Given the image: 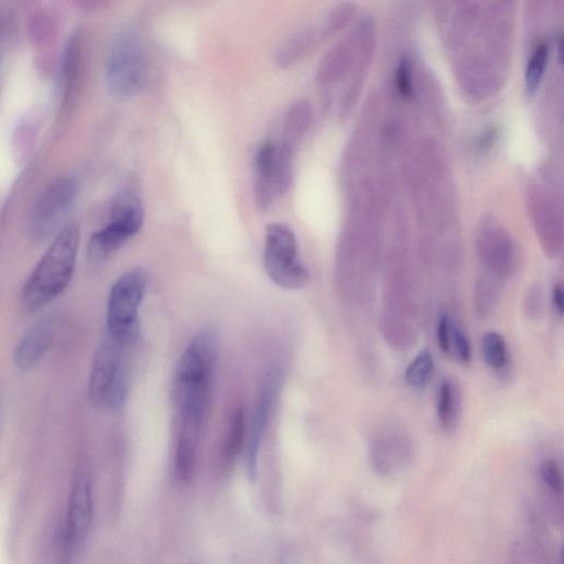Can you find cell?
I'll return each instance as SVG.
<instances>
[{
  "mask_svg": "<svg viewBox=\"0 0 564 564\" xmlns=\"http://www.w3.org/2000/svg\"><path fill=\"white\" fill-rule=\"evenodd\" d=\"M485 363L493 371L502 372L508 366L509 353L505 339L500 333L487 332L481 342Z\"/></svg>",
  "mask_w": 564,
  "mask_h": 564,
  "instance_id": "ac0fdd59",
  "label": "cell"
},
{
  "mask_svg": "<svg viewBox=\"0 0 564 564\" xmlns=\"http://www.w3.org/2000/svg\"><path fill=\"white\" fill-rule=\"evenodd\" d=\"M111 212V220L123 222L138 232L143 227L144 203L135 189L128 188L119 192L112 203Z\"/></svg>",
  "mask_w": 564,
  "mask_h": 564,
  "instance_id": "4fadbf2b",
  "label": "cell"
},
{
  "mask_svg": "<svg viewBox=\"0 0 564 564\" xmlns=\"http://www.w3.org/2000/svg\"><path fill=\"white\" fill-rule=\"evenodd\" d=\"M54 330L50 322H41L28 331L16 347L14 360L20 370L36 367L49 351Z\"/></svg>",
  "mask_w": 564,
  "mask_h": 564,
  "instance_id": "30bf717a",
  "label": "cell"
},
{
  "mask_svg": "<svg viewBox=\"0 0 564 564\" xmlns=\"http://www.w3.org/2000/svg\"><path fill=\"white\" fill-rule=\"evenodd\" d=\"M264 265L268 277L284 289L303 288L310 279L299 259L297 238L284 224L267 226Z\"/></svg>",
  "mask_w": 564,
  "mask_h": 564,
  "instance_id": "5b68a950",
  "label": "cell"
},
{
  "mask_svg": "<svg viewBox=\"0 0 564 564\" xmlns=\"http://www.w3.org/2000/svg\"><path fill=\"white\" fill-rule=\"evenodd\" d=\"M277 384L276 374L270 373L260 388L257 399L246 451V469L252 481H255L257 477L259 448L267 429L271 408H273Z\"/></svg>",
  "mask_w": 564,
  "mask_h": 564,
  "instance_id": "ba28073f",
  "label": "cell"
},
{
  "mask_svg": "<svg viewBox=\"0 0 564 564\" xmlns=\"http://www.w3.org/2000/svg\"><path fill=\"white\" fill-rule=\"evenodd\" d=\"M138 231L129 225L111 220V223L92 235L88 254L93 263L105 262L113 256Z\"/></svg>",
  "mask_w": 564,
  "mask_h": 564,
  "instance_id": "8fae6325",
  "label": "cell"
},
{
  "mask_svg": "<svg viewBox=\"0 0 564 564\" xmlns=\"http://www.w3.org/2000/svg\"><path fill=\"white\" fill-rule=\"evenodd\" d=\"M311 122V107L301 101L292 105L285 117L280 143L294 149L298 141L306 134Z\"/></svg>",
  "mask_w": 564,
  "mask_h": 564,
  "instance_id": "9a60e30c",
  "label": "cell"
},
{
  "mask_svg": "<svg viewBox=\"0 0 564 564\" xmlns=\"http://www.w3.org/2000/svg\"><path fill=\"white\" fill-rule=\"evenodd\" d=\"M245 417L242 409H237L230 420L229 430L225 437L221 461L224 468H230L242 452L245 441Z\"/></svg>",
  "mask_w": 564,
  "mask_h": 564,
  "instance_id": "e0dca14e",
  "label": "cell"
},
{
  "mask_svg": "<svg viewBox=\"0 0 564 564\" xmlns=\"http://www.w3.org/2000/svg\"><path fill=\"white\" fill-rule=\"evenodd\" d=\"M547 59L548 47L545 43H541L533 52V56H531L527 65L526 86L528 92L533 93L537 90L546 69Z\"/></svg>",
  "mask_w": 564,
  "mask_h": 564,
  "instance_id": "44dd1931",
  "label": "cell"
},
{
  "mask_svg": "<svg viewBox=\"0 0 564 564\" xmlns=\"http://www.w3.org/2000/svg\"><path fill=\"white\" fill-rule=\"evenodd\" d=\"M292 157L294 149L282 143L276 145L275 182L279 197L288 192L291 186Z\"/></svg>",
  "mask_w": 564,
  "mask_h": 564,
  "instance_id": "ffe728a7",
  "label": "cell"
},
{
  "mask_svg": "<svg viewBox=\"0 0 564 564\" xmlns=\"http://www.w3.org/2000/svg\"><path fill=\"white\" fill-rule=\"evenodd\" d=\"M552 305L559 316H562L564 308V296L561 285H556L552 290Z\"/></svg>",
  "mask_w": 564,
  "mask_h": 564,
  "instance_id": "d4e9b609",
  "label": "cell"
},
{
  "mask_svg": "<svg viewBox=\"0 0 564 564\" xmlns=\"http://www.w3.org/2000/svg\"><path fill=\"white\" fill-rule=\"evenodd\" d=\"M147 275L135 268L119 277L113 285L107 303L108 338L129 346L140 332L139 307L144 300Z\"/></svg>",
  "mask_w": 564,
  "mask_h": 564,
  "instance_id": "7a4b0ae2",
  "label": "cell"
},
{
  "mask_svg": "<svg viewBox=\"0 0 564 564\" xmlns=\"http://www.w3.org/2000/svg\"><path fill=\"white\" fill-rule=\"evenodd\" d=\"M124 350L125 346L107 338L96 351L89 393L97 408L116 410L125 403L128 383Z\"/></svg>",
  "mask_w": 564,
  "mask_h": 564,
  "instance_id": "277c9868",
  "label": "cell"
},
{
  "mask_svg": "<svg viewBox=\"0 0 564 564\" xmlns=\"http://www.w3.org/2000/svg\"><path fill=\"white\" fill-rule=\"evenodd\" d=\"M78 183L71 177L52 181L38 195L29 213V232L36 241L48 240L56 233L77 199Z\"/></svg>",
  "mask_w": 564,
  "mask_h": 564,
  "instance_id": "8992f818",
  "label": "cell"
},
{
  "mask_svg": "<svg viewBox=\"0 0 564 564\" xmlns=\"http://www.w3.org/2000/svg\"><path fill=\"white\" fill-rule=\"evenodd\" d=\"M94 501L91 476L79 471L74 476L67 520L59 540L61 564L67 562L75 551L84 544L93 522Z\"/></svg>",
  "mask_w": 564,
  "mask_h": 564,
  "instance_id": "52a82bcc",
  "label": "cell"
},
{
  "mask_svg": "<svg viewBox=\"0 0 564 564\" xmlns=\"http://www.w3.org/2000/svg\"><path fill=\"white\" fill-rule=\"evenodd\" d=\"M408 457L407 442L394 437L378 440L372 451L374 468L383 474H392L403 469Z\"/></svg>",
  "mask_w": 564,
  "mask_h": 564,
  "instance_id": "7c38bea8",
  "label": "cell"
},
{
  "mask_svg": "<svg viewBox=\"0 0 564 564\" xmlns=\"http://www.w3.org/2000/svg\"><path fill=\"white\" fill-rule=\"evenodd\" d=\"M542 482L555 493L562 492V474L557 462L549 460L540 466Z\"/></svg>",
  "mask_w": 564,
  "mask_h": 564,
  "instance_id": "603a6c76",
  "label": "cell"
},
{
  "mask_svg": "<svg viewBox=\"0 0 564 564\" xmlns=\"http://www.w3.org/2000/svg\"><path fill=\"white\" fill-rule=\"evenodd\" d=\"M276 144L266 143L257 151L255 198L260 210H268L279 198L275 182Z\"/></svg>",
  "mask_w": 564,
  "mask_h": 564,
  "instance_id": "9c48e42d",
  "label": "cell"
},
{
  "mask_svg": "<svg viewBox=\"0 0 564 564\" xmlns=\"http://www.w3.org/2000/svg\"><path fill=\"white\" fill-rule=\"evenodd\" d=\"M7 27H8V23L6 17L0 15V43L4 41Z\"/></svg>",
  "mask_w": 564,
  "mask_h": 564,
  "instance_id": "484cf974",
  "label": "cell"
},
{
  "mask_svg": "<svg viewBox=\"0 0 564 564\" xmlns=\"http://www.w3.org/2000/svg\"><path fill=\"white\" fill-rule=\"evenodd\" d=\"M79 246L78 225H65L21 291L20 303L26 312L36 313L45 309L69 287L77 265Z\"/></svg>",
  "mask_w": 564,
  "mask_h": 564,
  "instance_id": "6da1fadb",
  "label": "cell"
},
{
  "mask_svg": "<svg viewBox=\"0 0 564 564\" xmlns=\"http://www.w3.org/2000/svg\"><path fill=\"white\" fill-rule=\"evenodd\" d=\"M435 372V360L429 351L420 352L408 365L405 379L408 386L414 389L425 388Z\"/></svg>",
  "mask_w": 564,
  "mask_h": 564,
  "instance_id": "d6986e66",
  "label": "cell"
},
{
  "mask_svg": "<svg viewBox=\"0 0 564 564\" xmlns=\"http://www.w3.org/2000/svg\"><path fill=\"white\" fill-rule=\"evenodd\" d=\"M314 35L310 30H302L288 37L275 53V62L281 68H289L300 61L311 50Z\"/></svg>",
  "mask_w": 564,
  "mask_h": 564,
  "instance_id": "2e32d148",
  "label": "cell"
},
{
  "mask_svg": "<svg viewBox=\"0 0 564 564\" xmlns=\"http://www.w3.org/2000/svg\"><path fill=\"white\" fill-rule=\"evenodd\" d=\"M461 412V397L458 387L443 379L437 392V416L441 428L451 432L458 425Z\"/></svg>",
  "mask_w": 564,
  "mask_h": 564,
  "instance_id": "5bb4252c",
  "label": "cell"
},
{
  "mask_svg": "<svg viewBox=\"0 0 564 564\" xmlns=\"http://www.w3.org/2000/svg\"><path fill=\"white\" fill-rule=\"evenodd\" d=\"M449 355L457 357L463 364L472 360V346L460 324L452 318L449 336Z\"/></svg>",
  "mask_w": 564,
  "mask_h": 564,
  "instance_id": "7402d4cb",
  "label": "cell"
},
{
  "mask_svg": "<svg viewBox=\"0 0 564 564\" xmlns=\"http://www.w3.org/2000/svg\"><path fill=\"white\" fill-rule=\"evenodd\" d=\"M397 86L401 94L408 96L412 91L410 61L404 59L400 62L397 72Z\"/></svg>",
  "mask_w": 564,
  "mask_h": 564,
  "instance_id": "cb8c5ba5",
  "label": "cell"
},
{
  "mask_svg": "<svg viewBox=\"0 0 564 564\" xmlns=\"http://www.w3.org/2000/svg\"><path fill=\"white\" fill-rule=\"evenodd\" d=\"M146 61L143 43L133 30L119 34L108 52L106 83L110 93L119 100L130 99L143 89Z\"/></svg>",
  "mask_w": 564,
  "mask_h": 564,
  "instance_id": "3957f363",
  "label": "cell"
}]
</instances>
